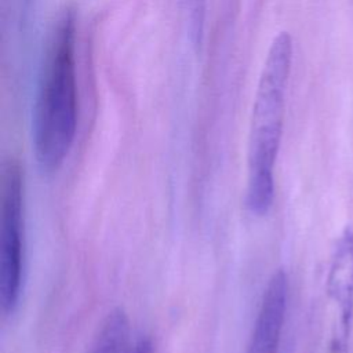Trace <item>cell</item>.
Returning a JSON list of instances; mask_svg holds the SVG:
<instances>
[{"mask_svg": "<svg viewBox=\"0 0 353 353\" xmlns=\"http://www.w3.org/2000/svg\"><path fill=\"white\" fill-rule=\"evenodd\" d=\"M292 63V39L280 32L268 51L255 91L247 149L245 203L266 214L274 199V165L281 143L285 95Z\"/></svg>", "mask_w": 353, "mask_h": 353, "instance_id": "7a4b0ae2", "label": "cell"}, {"mask_svg": "<svg viewBox=\"0 0 353 353\" xmlns=\"http://www.w3.org/2000/svg\"><path fill=\"white\" fill-rule=\"evenodd\" d=\"M186 17H188V29L190 39L196 47L203 44L204 29H205V17H207V0H183Z\"/></svg>", "mask_w": 353, "mask_h": 353, "instance_id": "8992f818", "label": "cell"}, {"mask_svg": "<svg viewBox=\"0 0 353 353\" xmlns=\"http://www.w3.org/2000/svg\"><path fill=\"white\" fill-rule=\"evenodd\" d=\"M74 37V15L66 10L50 32L32 112V148L39 167L46 172L62 165L76 137Z\"/></svg>", "mask_w": 353, "mask_h": 353, "instance_id": "6da1fadb", "label": "cell"}, {"mask_svg": "<svg viewBox=\"0 0 353 353\" xmlns=\"http://www.w3.org/2000/svg\"><path fill=\"white\" fill-rule=\"evenodd\" d=\"M23 172L10 159L0 176V305L11 316L19 303L23 283Z\"/></svg>", "mask_w": 353, "mask_h": 353, "instance_id": "3957f363", "label": "cell"}, {"mask_svg": "<svg viewBox=\"0 0 353 353\" xmlns=\"http://www.w3.org/2000/svg\"><path fill=\"white\" fill-rule=\"evenodd\" d=\"M88 353H131L130 321L121 309H114L105 317Z\"/></svg>", "mask_w": 353, "mask_h": 353, "instance_id": "5b68a950", "label": "cell"}, {"mask_svg": "<svg viewBox=\"0 0 353 353\" xmlns=\"http://www.w3.org/2000/svg\"><path fill=\"white\" fill-rule=\"evenodd\" d=\"M288 277L277 269L268 281L252 327L247 353H279L285 320Z\"/></svg>", "mask_w": 353, "mask_h": 353, "instance_id": "277c9868", "label": "cell"}]
</instances>
